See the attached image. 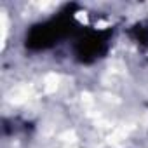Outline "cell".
Here are the masks:
<instances>
[{
  "label": "cell",
  "mask_w": 148,
  "mask_h": 148,
  "mask_svg": "<svg viewBox=\"0 0 148 148\" xmlns=\"http://www.w3.org/2000/svg\"><path fill=\"white\" fill-rule=\"evenodd\" d=\"M113 30H82L73 42V56L82 64H91L101 59L110 47Z\"/></svg>",
  "instance_id": "2"
},
{
  "label": "cell",
  "mask_w": 148,
  "mask_h": 148,
  "mask_svg": "<svg viewBox=\"0 0 148 148\" xmlns=\"http://www.w3.org/2000/svg\"><path fill=\"white\" fill-rule=\"evenodd\" d=\"M77 21L70 9L59 12L58 16L32 26L26 33V47L30 51H45L52 45L59 44L63 38L70 37L77 32Z\"/></svg>",
  "instance_id": "1"
},
{
  "label": "cell",
  "mask_w": 148,
  "mask_h": 148,
  "mask_svg": "<svg viewBox=\"0 0 148 148\" xmlns=\"http://www.w3.org/2000/svg\"><path fill=\"white\" fill-rule=\"evenodd\" d=\"M129 38L141 51H148V19L134 23L129 28Z\"/></svg>",
  "instance_id": "3"
}]
</instances>
